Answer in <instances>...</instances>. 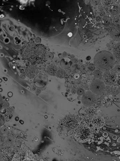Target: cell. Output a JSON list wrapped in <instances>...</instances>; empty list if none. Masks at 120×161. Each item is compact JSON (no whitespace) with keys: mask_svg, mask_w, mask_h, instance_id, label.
<instances>
[{"mask_svg":"<svg viewBox=\"0 0 120 161\" xmlns=\"http://www.w3.org/2000/svg\"><path fill=\"white\" fill-rule=\"evenodd\" d=\"M115 61L114 56L107 51L99 52L94 58V64L102 71H107L111 69Z\"/></svg>","mask_w":120,"mask_h":161,"instance_id":"6da1fadb","label":"cell"},{"mask_svg":"<svg viewBox=\"0 0 120 161\" xmlns=\"http://www.w3.org/2000/svg\"><path fill=\"white\" fill-rule=\"evenodd\" d=\"M94 131L91 128L86 125H81L76 128L74 136L76 140L84 143L90 140L94 136Z\"/></svg>","mask_w":120,"mask_h":161,"instance_id":"7a4b0ae2","label":"cell"},{"mask_svg":"<svg viewBox=\"0 0 120 161\" xmlns=\"http://www.w3.org/2000/svg\"><path fill=\"white\" fill-rule=\"evenodd\" d=\"M62 124L64 127L68 130L75 128L78 125V122L77 118L73 116H68L63 120Z\"/></svg>","mask_w":120,"mask_h":161,"instance_id":"3957f363","label":"cell"},{"mask_svg":"<svg viewBox=\"0 0 120 161\" xmlns=\"http://www.w3.org/2000/svg\"><path fill=\"white\" fill-rule=\"evenodd\" d=\"M103 78L105 83L110 85L116 82L117 76L114 71H107L104 73Z\"/></svg>","mask_w":120,"mask_h":161,"instance_id":"277c9868","label":"cell"},{"mask_svg":"<svg viewBox=\"0 0 120 161\" xmlns=\"http://www.w3.org/2000/svg\"><path fill=\"white\" fill-rule=\"evenodd\" d=\"M14 154V151L9 147L2 149L0 152V158L3 161L11 160Z\"/></svg>","mask_w":120,"mask_h":161,"instance_id":"5b68a950","label":"cell"},{"mask_svg":"<svg viewBox=\"0 0 120 161\" xmlns=\"http://www.w3.org/2000/svg\"><path fill=\"white\" fill-rule=\"evenodd\" d=\"M34 54L37 58L42 59L44 57L46 53V48L41 44L36 45L33 47Z\"/></svg>","mask_w":120,"mask_h":161,"instance_id":"8992f818","label":"cell"},{"mask_svg":"<svg viewBox=\"0 0 120 161\" xmlns=\"http://www.w3.org/2000/svg\"><path fill=\"white\" fill-rule=\"evenodd\" d=\"M20 54L24 59L31 58L33 55V48H32L28 45L24 46L22 48Z\"/></svg>","mask_w":120,"mask_h":161,"instance_id":"52a82bcc","label":"cell"},{"mask_svg":"<svg viewBox=\"0 0 120 161\" xmlns=\"http://www.w3.org/2000/svg\"><path fill=\"white\" fill-rule=\"evenodd\" d=\"M104 83L100 80H96L92 84V90L96 94H100L102 92L104 91Z\"/></svg>","mask_w":120,"mask_h":161,"instance_id":"ba28073f","label":"cell"},{"mask_svg":"<svg viewBox=\"0 0 120 161\" xmlns=\"http://www.w3.org/2000/svg\"><path fill=\"white\" fill-rule=\"evenodd\" d=\"M92 123L96 127H103L105 123V120L103 116L100 115L94 116L92 119Z\"/></svg>","mask_w":120,"mask_h":161,"instance_id":"9c48e42d","label":"cell"},{"mask_svg":"<svg viewBox=\"0 0 120 161\" xmlns=\"http://www.w3.org/2000/svg\"><path fill=\"white\" fill-rule=\"evenodd\" d=\"M37 69L36 67L31 66L28 67L25 70L26 75L30 78H32L35 77L37 74Z\"/></svg>","mask_w":120,"mask_h":161,"instance_id":"30bf717a","label":"cell"},{"mask_svg":"<svg viewBox=\"0 0 120 161\" xmlns=\"http://www.w3.org/2000/svg\"><path fill=\"white\" fill-rule=\"evenodd\" d=\"M110 34L113 40L117 41H120V30H111Z\"/></svg>","mask_w":120,"mask_h":161,"instance_id":"8fae6325","label":"cell"},{"mask_svg":"<svg viewBox=\"0 0 120 161\" xmlns=\"http://www.w3.org/2000/svg\"><path fill=\"white\" fill-rule=\"evenodd\" d=\"M113 54L114 57L120 61V42L118 43L114 47Z\"/></svg>","mask_w":120,"mask_h":161,"instance_id":"7c38bea8","label":"cell"},{"mask_svg":"<svg viewBox=\"0 0 120 161\" xmlns=\"http://www.w3.org/2000/svg\"><path fill=\"white\" fill-rule=\"evenodd\" d=\"M57 70V68L54 65H51L47 67V72L51 75H54L56 73Z\"/></svg>","mask_w":120,"mask_h":161,"instance_id":"4fadbf2b","label":"cell"},{"mask_svg":"<svg viewBox=\"0 0 120 161\" xmlns=\"http://www.w3.org/2000/svg\"><path fill=\"white\" fill-rule=\"evenodd\" d=\"M120 9L119 6L117 5H113L111 6L110 8V13L113 15H116L120 12Z\"/></svg>","mask_w":120,"mask_h":161,"instance_id":"5bb4252c","label":"cell"},{"mask_svg":"<svg viewBox=\"0 0 120 161\" xmlns=\"http://www.w3.org/2000/svg\"><path fill=\"white\" fill-rule=\"evenodd\" d=\"M25 153L23 151H20L15 155L13 159L15 158L16 159L15 160H22L25 157Z\"/></svg>","mask_w":120,"mask_h":161,"instance_id":"9a60e30c","label":"cell"},{"mask_svg":"<svg viewBox=\"0 0 120 161\" xmlns=\"http://www.w3.org/2000/svg\"><path fill=\"white\" fill-rule=\"evenodd\" d=\"M96 110L95 108L93 107H90L87 108L86 110V114L87 115L93 116L94 113L95 112Z\"/></svg>","mask_w":120,"mask_h":161,"instance_id":"2e32d148","label":"cell"},{"mask_svg":"<svg viewBox=\"0 0 120 161\" xmlns=\"http://www.w3.org/2000/svg\"><path fill=\"white\" fill-rule=\"evenodd\" d=\"M66 75V72L63 69H60L56 72V75L58 78H64L65 77Z\"/></svg>","mask_w":120,"mask_h":161,"instance_id":"e0dca14e","label":"cell"},{"mask_svg":"<svg viewBox=\"0 0 120 161\" xmlns=\"http://www.w3.org/2000/svg\"><path fill=\"white\" fill-rule=\"evenodd\" d=\"M103 21H104V24L106 26H108L110 25L112 23L111 19L109 17H105L103 19Z\"/></svg>","mask_w":120,"mask_h":161,"instance_id":"ac0fdd59","label":"cell"},{"mask_svg":"<svg viewBox=\"0 0 120 161\" xmlns=\"http://www.w3.org/2000/svg\"><path fill=\"white\" fill-rule=\"evenodd\" d=\"M112 100L109 98H106L103 100L102 104L103 106H109L111 103Z\"/></svg>","mask_w":120,"mask_h":161,"instance_id":"d6986e66","label":"cell"},{"mask_svg":"<svg viewBox=\"0 0 120 161\" xmlns=\"http://www.w3.org/2000/svg\"><path fill=\"white\" fill-rule=\"evenodd\" d=\"M94 76L96 78H101L103 74L102 72L101 71H100L99 70H96L94 72Z\"/></svg>","mask_w":120,"mask_h":161,"instance_id":"ffe728a7","label":"cell"},{"mask_svg":"<svg viewBox=\"0 0 120 161\" xmlns=\"http://www.w3.org/2000/svg\"><path fill=\"white\" fill-rule=\"evenodd\" d=\"M101 2L104 6H108L111 5L113 1L112 0H102Z\"/></svg>","mask_w":120,"mask_h":161,"instance_id":"44dd1931","label":"cell"},{"mask_svg":"<svg viewBox=\"0 0 120 161\" xmlns=\"http://www.w3.org/2000/svg\"><path fill=\"white\" fill-rule=\"evenodd\" d=\"M119 88L118 86H115L113 88V92L115 94H117L119 93Z\"/></svg>","mask_w":120,"mask_h":161,"instance_id":"7402d4cb","label":"cell"},{"mask_svg":"<svg viewBox=\"0 0 120 161\" xmlns=\"http://www.w3.org/2000/svg\"><path fill=\"white\" fill-rule=\"evenodd\" d=\"M115 71L117 73H120V65H117L115 66V69H114Z\"/></svg>","mask_w":120,"mask_h":161,"instance_id":"603a6c76","label":"cell"},{"mask_svg":"<svg viewBox=\"0 0 120 161\" xmlns=\"http://www.w3.org/2000/svg\"><path fill=\"white\" fill-rule=\"evenodd\" d=\"M89 67L91 70H93L95 69V66H94V65H93V64H90L89 65Z\"/></svg>","mask_w":120,"mask_h":161,"instance_id":"cb8c5ba5","label":"cell"},{"mask_svg":"<svg viewBox=\"0 0 120 161\" xmlns=\"http://www.w3.org/2000/svg\"><path fill=\"white\" fill-rule=\"evenodd\" d=\"M93 2L94 4H95V5H97L99 4L100 2V1H99V0H93Z\"/></svg>","mask_w":120,"mask_h":161,"instance_id":"d4e9b609","label":"cell"},{"mask_svg":"<svg viewBox=\"0 0 120 161\" xmlns=\"http://www.w3.org/2000/svg\"><path fill=\"white\" fill-rule=\"evenodd\" d=\"M83 92H84V90H83V89H79V90L78 91V94H80V95L83 94Z\"/></svg>","mask_w":120,"mask_h":161,"instance_id":"484cf974","label":"cell"},{"mask_svg":"<svg viewBox=\"0 0 120 161\" xmlns=\"http://www.w3.org/2000/svg\"><path fill=\"white\" fill-rule=\"evenodd\" d=\"M96 20L97 21H100L101 20V18L100 16L96 18Z\"/></svg>","mask_w":120,"mask_h":161,"instance_id":"4316f807","label":"cell"},{"mask_svg":"<svg viewBox=\"0 0 120 161\" xmlns=\"http://www.w3.org/2000/svg\"><path fill=\"white\" fill-rule=\"evenodd\" d=\"M117 83L119 85H120V79H119L117 81Z\"/></svg>","mask_w":120,"mask_h":161,"instance_id":"83f0119b","label":"cell"},{"mask_svg":"<svg viewBox=\"0 0 120 161\" xmlns=\"http://www.w3.org/2000/svg\"><path fill=\"white\" fill-rule=\"evenodd\" d=\"M116 136H114L113 137V139H116Z\"/></svg>","mask_w":120,"mask_h":161,"instance_id":"f1b7e54d","label":"cell"}]
</instances>
